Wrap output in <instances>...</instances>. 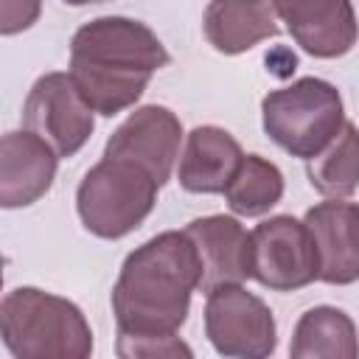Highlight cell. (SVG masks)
<instances>
[{
    "label": "cell",
    "instance_id": "cell-14",
    "mask_svg": "<svg viewBox=\"0 0 359 359\" xmlns=\"http://www.w3.org/2000/svg\"><path fill=\"white\" fill-rule=\"evenodd\" d=\"M241 157V146L230 132L219 126H196L180 157V185L191 194H224Z\"/></svg>",
    "mask_w": 359,
    "mask_h": 359
},
{
    "label": "cell",
    "instance_id": "cell-17",
    "mask_svg": "<svg viewBox=\"0 0 359 359\" xmlns=\"http://www.w3.org/2000/svg\"><path fill=\"white\" fill-rule=\"evenodd\" d=\"M306 174L317 194L331 199L351 196L359 185V129L345 121L334 140L309 157Z\"/></svg>",
    "mask_w": 359,
    "mask_h": 359
},
{
    "label": "cell",
    "instance_id": "cell-15",
    "mask_svg": "<svg viewBox=\"0 0 359 359\" xmlns=\"http://www.w3.org/2000/svg\"><path fill=\"white\" fill-rule=\"evenodd\" d=\"M202 25L208 42L227 56L244 53L278 34L275 11L264 0H210Z\"/></svg>",
    "mask_w": 359,
    "mask_h": 359
},
{
    "label": "cell",
    "instance_id": "cell-8",
    "mask_svg": "<svg viewBox=\"0 0 359 359\" xmlns=\"http://www.w3.org/2000/svg\"><path fill=\"white\" fill-rule=\"evenodd\" d=\"M22 123L28 132L48 140L59 157H73L93 135V107L81 98L70 73H45L34 81Z\"/></svg>",
    "mask_w": 359,
    "mask_h": 359
},
{
    "label": "cell",
    "instance_id": "cell-3",
    "mask_svg": "<svg viewBox=\"0 0 359 359\" xmlns=\"http://www.w3.org/2000/svg\"><path fill=\"white\" fill-rule=\"evenodd\" d=\"M0 334L17 359H87L93 353V331L81 309L34 286L3 297Z\"/></svg>",
    "mask_w": 359,
    "mask_h": 359
},
{
    "label": "cell",
    "instance_id": "cell-6",
    "mask_svg": "<svg viewBox=\"0 0 359 359\" xmlns=\"http://www.w3.org/2000/svg\"><path fill=\"white\" fill-rule=\"evenodd\" d=\"M205 334L222 356L261 359L275 351L272 311L238 283H224L208 292Z\"/></svg>",
    "mask_w": 359,
    "mask_h": 359
},
{
    "label": "cell",
    "instance_id": "cell-4",
    "mask_svg": "<svg viewBox=\"0 0 359 359\" xmlns=\"http://www.w3.org/2000/svg\"><path fill=\"white\" fill-rule=\"evenodd\" d=\"M157 188L143 165L104 154V160L84 174L76 191V208L93 236L123 238L151 213Z\"/></svg>",
    "mask_w": 359,
    "mask_h": 359
},
{
    "label": "cell",
    "instance_id": "cell-20",
    "mask_svg": "<svg viewBox=\"0 0 359 359\" xmlns=\"http://www.w3.org/2000/svg\"><path fill=\"white\" fill-rule=\"evenodd\" d=\"M39 8H42V0H3L0 3V31L8 36V34L31 28L39 17Z\"/></svg>",
    "mask_w": 359,
    "mask_h": 359
},
{
    "label": "cell",
    "instance_id": "cell-5",
    "mask_svg": "<svg viewBox=\"0 0 359 359\" xmlns=\"http://www.w3.org/2000/svg\"><path fill=\"white\" fill-rule=\"evenodd\" d=\"M264 132L294 157H314L342 129V98L323 79H300L283 90H272L264 104Z\"/></svg>",
    "mask_w": 359,
    "mask_h": 359
},
{
    "label": "cell",
    "instance_id": "cell-10",
    "mask_svg": "<svg viewBox=\"0 0 359 359\" xmlns=\"http://www.w3.org/2000/svg\"><path fill=\"white\" fill-rule=\"evenodd\" d=\"M292 39L317 59H334L353 48L359 25L351 0H269Z\"/></svg>",
    "mask_w": 359,
    "mask_h": 359
},
{
    "label": "cell",
    "instance_id": "cell-18",
    "mask_svg": "<svg viewBox=\"0 0 359 359\" xmlns=\"http://www.w3.org/2000/svg\"><path fill=\"white\" fill-rule=\"evenodd\" d=\"M224 196L233 213L264 216L283 196V174L275 163L264 160L261 154H247L241 157L230 185L224 188Z\"/></svg>",
    "mask_w": 359,
    "mask_h": 359
},
{
    "label": "cell",
    "instance_id": "cell-21",
    "mask_svg": "<svg viewBox=\"0 0 359 359\" xmlns=\"http://www.w3.org/2000/svg\"><path fill=\"white\" fill-rule=\"evenodd\" d=\"M65 3H70V6H87V3H101V0H65Z\"/></svg>",
    "mask_w": 359,
    "mask_h": 359
},
{
    "label": "cell",
    "instance_id": "cell-7",
    "mask_svg": "<svg viewBox=\"0 0 359 359\" xmlns=\"http://www.w3.org/2000/svg\"><path fill=\"white\" fill-rule=\"evenodd\" d=\"M252 278L275 292H292L320 280V258L306 222L272 216L252 233Z\"/></svg>",
    "mask_w": 359,
    "mask_h": 359
},
{
    "label": "cell",
    "instance_id": "cell-9",
    "mask_svg": "<svg viewBox=\"0 0 359 359\" xmlns=\"http://www.w3.org/2000/svg\"><path fill=\"white\" fill-rule=\"evenodd\" d=\"M180 140H182V126L177 115L165 107L149 104L135 109L109 135L104 154L132 160L143 165L157 185H165L180 154Z\"/></svg>",
    "mask_w": 359,
    "mask_h": 359
},
{
    "label": "cell",
    "instance_id": "cell-12",
    "mask_svg": "<svg viewBox=\"0 0 359 359\" xmlns=\"http://www.w3.org/2000/svg\"><path fill=\"white\" fill-rule=\"evenodd\" d=\"M303 222L317 247L320 280L334 286L359 280V208L339 199L320 202Z\"/></svg>",
    "mask_w": 359,
    "mask_h": 359
},
{
    "label": "cell",
    "instance_id": "cell-13",
    "mask_svg": "<svg viewBox=\"0 0 359 359\" xmlns=\"http://www.w3.org/2000/svg\"><path fill=\"white\" fill-rule=\"evenodd\" d=\"M185 233L196 244L202 261V292L252 278V238L230 216L194 219Z\"/></svg>",
    "mask_w": 359,
    "mask_h": 359
},
{
    "label": "cell",
    "instance_id": "cell-19",
    "mask_svg": "<svg viewBox=\"0 0 359 359\" xmlns=\"http://www.w3.org/2000/svg\"><path fill=\"white\" fill-rule=\"evenodd\" d=\"M118 356H191L180 337H118Z\"/></svg>",
    "mask_w": 359,
    "mask_h": 359
},
{
    "label": "cell",
    "instance_id": "cell-11",
    "mask_svg": "<svg viewBox=\"0 0 359 359\" xmlns=\"http://www.w3.org/2000/svg\"><path fill=\"white\" fill-rule=\"evenodd\" d=\"M56 149L34 132H6L0 140V205L25 208L48 194L56 177Z\"/></svg>",
    "mask_w": 359,
    "mask_h": 359
},
{
    "label": "cell",
    "instance_id": "cell-16",
    "mask_svg": "<svg viewBox=\"0 0 359 359\" xmlns=\"http://www.w3.org/2000/svg\"><path fill=\"white\" fill-rule=\"evenodd\" d=\"M289 353L294 359H356L359 339L353 320L334 306L309 309L294 325Z\"/></svg>",
    "mask_w": 359,
    "mask_h": 359
},
{
    "label": "cell",
    "instance_id": "cell-1",
    "mask_svg": "<svg viewBox=\"0 0 359 359\" xmlns=\"http://www.w3.org/2000/svg\"><path fill=\"white\" fill-rule=\"evenodd\" d=\"M199 283L202 261L185 230L149 238L126 255L112 289L118 337H174Z\"/></svg>",
    "mask_w": 359,
    "mask_h": 359
},
{
    "label": "cell",
    "instance_id": "cell-2",
    "mask_svg": "<svg viewBox=\"0 0 359 359\" xmlns=\"http://www.w3.org/2000/svg\"><path fill=\"white\" fill-rule=\"evenodd\" d=\"M165 65L168 50L157 34L129 17H98L70 42V79L93 112L107 118L132 107Z\"/></svg>",
    "mask_w": 359,
    "mask_h": 359
}]
</instances>
